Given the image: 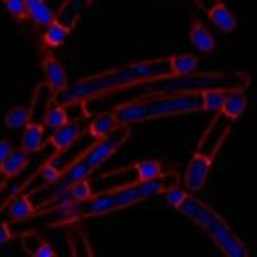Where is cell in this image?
I'll list each match as a JSON object with an SVG mask.
<instances>
[{
  "mask_svg": "<svg viewBox=\"0 0 257 257\" xmlns=\"http://www.w3.org/2000/svg\"><path fill=\"white\" fill-rule=\"evenodd\" d=\"M167 57L145 59L131 62L122 66L105 69L96 74L86 75L68 86L54 101L68 107L75 104H86L131 87L148 86L157 80L170 78Z\"/></svg>",
  "mask_w": 257,
  "mask_h": 257,
  "instance_id": "obj_1",
  "label": "cell"
},
{
  "mask_svg": "<svg viewBox=\"0 0 257 257\" xmlns=\"http://www.w3.org/2000/svg\"><path fill=\"white\" fill-rule=\"evenodd\" d=\"M179 184L181 175L176 170H167L163 176L152 181H133L122 187L108 188L101 193H95L93 197L84 203L66 208L65 217L62 218V221H57L56 224H71L78 223L81 220L99 218L119 211H125L157 196H163L169 188Z\"/></svg>",
  "mask_w": 257,
  "mask_h": 257,
  "instance_id": "obj_2",
  "label": "cell"
},
{
  "mask_svg": "<svg viewBox=\"0 0 257 257\" xmlns=\"http://www.w3.org/2000/svg\"><path fill=\"white\" fill-rule=\"evenodd\" d=\"M120 125H136L158 119H169L202 113L200 93L143 95L142 98L117 104L113 108Z\"/></svg>",
  "mask_w": 257,
  "mask_h": 257,
  "instance_id": "obj_3",
  "label": "cell"
},
{
  "mask_svg": "<svg viewBox=\"0 0 257 257\" xmlns=\"http://www.w3.org/2000/svg\"><path fill=\"white\" fill-rule=\"evenodd\" d=\"M178 212L199 227L223 254L227 257L251 256L248 245L233 232L226 218L193 193H190L185 202L178 208Z\"/></svg>",
  "mask_w": 257,
  "mask_h": 257,
  "instance_id": "obj_4",
  "label": "cell"
},
{
  "mask_svg": "<svg viewBox=\"0 0 257 257\" xmlns=\"http://www.w3.org/2000/svg\"><path fill=\"white\" fill-rule=\"evenodd\" d=\"M251 84L250 74L244 71H211L194 72L184 77H170L157 80L148 84L145 95H167V93H200L203 90H236L247 89Z\"/></svg>",
  "mask_w": 257,
  "mask_h": 257,
  "instance_id": "obj_5",
  "label": "cell"
},
{
  "mask_svg": "<svg viewBox=\"0 0 257 257\" xmlns=\"http://www.w3.org/2000/svg\"><path fill=\"white\" fill-rule=\"evenodd\" d=\"M131 137V126L130 125H120L117 130H114L110 136L95 140L83 154L78 155V158L69 164L65 172H62V176L54 184L56 193L62 191L63 188L69 187L71 184L86 179L90 175H93L102 164H105L113 155H116L123 145Z\"/></svg>",
  "mask_w": 257,
  "mask_h": 257,
  "instance_id": "obj_6",
  "label": "cell"
},
{
  "mask_svg": "<svg viewBox=\"0 0 257 257\" xmlns=\"http://www.w3.org/2000/svg\"><path fill=\"white\" fill-rule=\"evenodd\" d=\"M226 136H223V139L218 140V143L215 145V148L211 152H206V154L194 152V155L190 158L188 166H187L185 173H184V178H182L187 191L196 194V193L202 191L206 187L208 179H209V176L212 173V169H214V163H215V158H217L218 148L221 146Z\"/></svg>",
  "mask_w": 257,
  "mask_h": 257,
  "instance_id": "obj_7",
  "label": "cell"
},
{
  "mask_svg": "<svg viewBox=\"0 0 257 257\" xmlns=\"http://www.w3.org/2000/svg\"><path fill=\"white\" fill-rule=\"evenodd\" d=\"M41 66H42V72L45 77L47 84L50 86L54 99L68 89L69 83H68V74L62 65V62L45 48L44 54H42V60H41Z\"/></svg>",
  "mask_w": 257,
  "mask_h": 257,
  "instance_id": "obj_8",
  "label": "cell"
},
{
  "mask_svg": "<svg viewBox=\"0 0 257 257\" xmlns=\"http://www.w3.org/2000/svg\"><path fill=\"white\" fill-rule=\"evenodd\" d=\"M93 190H92V185H90V181L89 178L86 179H81V181H77L74 184H71L69 187L63 188L62 191L56 193L50 203L53 205L54 209L57 208H69V206H75V205H80V203H84L87 202L89 199L93 197Z\"/></svg>",
  "mask_w": 257,
  "mask_h": 257,
  "instance_id": "obj_9",
  "label": "cell"
},
{
  "mask_svg": "<svg viewBox=\"0 0 257 257\" xmlns=\"http://www.w3.org/2000/svg\"><path fill=\"white\" fill-rule=\"evenodd\" d=\"M84 134V128L80 122L69 120L68 123L53 130V133L48 136L47 143L56 151V152H65L71 146H74Z\"/></svg>",
  "mask_w": 257,
  "mask_h": 257,
  "instance_id": "obj_10",
  "label": "cell"
},
{
  "mask_svg": "<svg viewBox=\"0 0 257 257\" xmlns=\"http://www.w3.org/2000/svg\"><path fill=\"white\" fill-rule=\"evenodd\" d=\"M205 12L211 23L223 33L232 35L238 30V20L223 0H211L208 8H205Z\"/></svg>",
  "mask_w": 257,
  "mask_h": 257,
  "instance_id": "obj_11",
  "label": "cell"
},
{
  "mask_svg": "<svg viewBox=\"0 0 257 257\" xmlns=\"http://www.w3.org/2000/svg\"><path fill=\"white\" fill-rule=\"evenodd\" d=\"M188 39L191 47L202 54H211L217 50V39L212 35V32L208 29V26L202 21L194 18L190 23L188 30Z\"/></svg>",
  "mask_w": 257,
  "mask_h": 257,
  "instance_id": "obj_12",
  "label": "cell"
},
{
  "mask_svg": "<svg viewBox=\"0 0 257 257\" xmlns=\"http://www.w3.org/2000/svg\"><path fill=\"white\" fill-rule=\"evenodd\" d=\"M45 128L47 126L42 122H38L35 119L30 120L23 130L20 148L29 155L38 154L45 145Z\"/></svg>",
  "mask_w": 257,
  "mask_h": 257,
  "instance_id": "obj_13",
  "label": "cell"
},
{
  "mask_svg": "<svg viewBox=\"0 0 257 257\" xmlns=\"http://www.w3.org/2000/svg\"><path fill=\"white\" fill-rule=\"evenodd\" d=\"M125 170L134 172L136 173V181H139V182H146V181L157 179V178L163 176L167 172L166 166L160 160H154V158L140 160L137 163H133V164H130L126 167H122V169H117V170H113V172H125Z\"/></svg>",
  "mask_w": 257,
  "mask_h": 257,
  "instance_id": "obj_14",
  "label": "cell"
},
{
  "mask_svg": "<svg viewBox=\"0 0 257 257\" xmlns=\"http://www.w3.org/2000/svg\"><path fill=\"white\" fill-rule=\"evenodd\" d=\"M248 102L250 99L244 89L229 90L226 93L220 114H223L229 120H236L245 113V110L248 108Z\"/></svg>",
  "mask_w": 257,
  "mask_h": 257,
  "instance_id": "obj_15",
  "label": "cell"
},
{
  "mask_svg": "<svg viewBox=\"0 0 257 257\" xmlns=\"http://www.w3.org/2000/svg\"><path fill=\"white\" fill-rule=\"evenodd\" d=\"M120 126L114 111H102L98 113L90 123L87 125V134L93 139V140H101L107 136H110L114 130H117Z\"/></svg>",
  "mask_w": 257,
  "mask_h": 257,
  "instance_id": "obj_16",
  "label": "cell"
},
{
  "mask_svg": "<svg viewBox=\"0 0 257 257\" xmlns=\"http://www.w3.org/2000/svg\"><path fill=\"white\" fill-rule=\"evenodd\" d=\"M26 11L29 23L42 29L56 20V12L47 0H26Z\"/></svg>",
  "mask_w": 257,
  "mask_h": 257,
  "instance_id": "obj_17",
  "label": "cell"
},
{
  "mask_svg": "<svg viewBox=\"0 0 257 257\" xmlns=\"http://www.w3.org/2000/svg\"><path fill=\"white\" fill-rule=\"evenodd\" d=\"M93 3V0H63L62 6L56 14V20L62 21L63 24L69 26L71 29L75 27L81 14Z\"/></svg>",
  "mask_w": 257,
  "mask_h": 257,
  "instance_id": "obj_18",
  "label": "cell"
},
{
  "mask_svg": "<svg viewBox=\"0 0 257 257\" xmlns=\"http://www.w3.org/2000/svg\"><path fill=\"white\" fill-rule=\"evenodd\" d=\"M36 206L33 205L29 194H18L9 200L6 206V214L12 221H26L36 214Z\"/></svg>",
  "mask_w": 257,
  "mask_h": 257,
  "instance_id": "obj_19",
  "label": "cell"
},
{
  "mask_svg": "<svg viewBox=\"0 0 257 257\" xmlns=\"http://www.w3.org/2000/svg\"><path fill=\"white\" fill-rule=\"evenodd\" d=\"M167 65L172 77H184L197 72L200 60L194 54H173L167 57Z\"/></svg>",
  "mask_w": 257,
  "mask_h": 257,
  "instance_id": "obj_20",
  "label": "cell"
},
{
  "mask_svg": "<svg viewBox=\"0 0 257 257\" xmlns=\"http://www.w3.org/2000/svg\"><path fill=\"white\" fill-rule=\"evenodd\" d=\"M29 163H30V155L27 152H24L21 148L14 149L11 155L0 164V175L5 179H12L20 173H23V170L29 166Z\"/></svg>",
  "mask_w": 257,
  "mask_h": 257,
  "instance_id": "obj_21",
  "label": "cell"
},
{
  "mask_svg": "<svg viewBox=\"0 0 257 257\" xmlns=\"http://www.w3.org/2000/svg\"><path fill=\"white\" fill-rule=\"evenodd\" d=\"M72 29L66 24H63L59 20H54L51 24H48L42 35V44L47 50H54L63 45L66 38L71 35Z\"/></svg>",
  "mask_w": 257,
  "mask_h": 257,
  "instance_id": "obj_22",
  "label": "cell"
},
{
  "mask_svg": "<svg viewBox=\"0 0 257 257\" xmlns=\"http://www.w3.org/2000/svg\"><path fill=\"white\" fill-rule=\"evenodd\" d=\"M33 119L32 116V108L26 105H15L9 108L5 114V126L12 131H21L24 126Z\"/></svg>",
  "mask_w": 257,
  "mask_h": 257,
  "instance_id": "obj_23",
  "label": "cell"
},
{
  "mask_svg": "<svg viewBox=\"0 0 257 257\" xmlns=\"http://www.w3.org/2000/svg\"><path fill=\"white\" fill-rule=\"evenodd\" d=\"M68 105L65 104H56L50 108L45 110L44 116H42V123L50 128V130H56L65 123H68L71 119H69V114H68Z\"/></svg>",
  "mask_w": 257,
  "mask_h": 257,
  "instance_id": "obj_24",
  "label": "cell"
},
{
  "mask_svg": "<svg viewBox=\"0 0 257 257\" xmlns=\"http://www.w3.org/2000/svg\"><path fill=\"white\" fill-rule=\"evenodd\" d=\"M227 90L220 89H211L200 92L202 98V113H220Z\"/></svg>",
  "mask_w": 257,
  "mask_h": 257,
  "instance_id": "obj_25",
  "label": "cell"
},
{
  "mask_svg": "<svg viewBox=\"0 0 257 257\" xmlns=\"http://www.w3.org/2000/svg\"><path fill=\"white\" fill-rule=\"evenodd\" d=\"M8 14L18 23H29L27 11H26V0H2Z\"/></svg>",
  "mask_w": 257,
  "mask_h": 257,
  "instance_id": "obj_26",
  "label": "cell"
},
{
  "mask_svg": "<svg viewBox=\"0 0 257 257\" xmlns=\"http://www.w3.org/2000/svg\"><path fill=\"white\" fill-rule=\"evenodd\" d=\"M188 194H190V191H187L185 188H182L181 184H179V185H175V187L169 188V190L163 194V197H164L166 203H167L170 208H173V209L178 211V208H179V206L185 202V199L188 197Z\"/></svg>",
  "mask_w": 257,
  "mask_h": 257,
  "instance_id": "obj_27",
  "label": "cell"
},
{
  "mask_svg": "<svg viewBox=\"0 0 257 257\" xmlns=\"http://www.w3.org/2000/svg\"><path fill=\"white\" fill-rule=\"evenodd\" d=\"M44 238H41L39 235L33 233V232H27L21 236V248L24 250L26 254L32 257H36L41 245L44 244Z\"/></svg>",
  "mask_w": 257,
  "mask_h": 257,
  "instance_id": "obj_28",
  "label": "cell"
},
{
  "mask_svg": "<svg viewBox=\"0 0 257 257\" xmlns=\"http://www.w3.org/2000/svg\"><path fill=\"white\" fill-rule=\"evenodd\" d=\"M39 173H41L42 181H44L45 184H50V185H54V184L59 181V178L62 176V172H60L56 166H53L51 163L45 164V166L39 170Z\"/></svg>",
  "mask_w": 257,
  "mask_h": 257,
  "instance_id": "obj_29",
  "label": "cell"
},
{
  "mask_svg": "<svg viewBox=\"0 0 257 257\" xmlns=\"http://www.w3.org/2000/svg\"><path fill=\"white\" fill-rule=\"evenodd\" d=\"M15 238L14 232L11 230L9 224L6 221H0V247L6 245L8 242H11Z\"/></svg>",
  "mask_w": 257,
  "mask_h": 257,
  "instance_id": "obj_30",
  "label": "cell"
},
{
  "mask_svg": "<svg viewBox=\"0 0 257 257\" xmlns=\"http://www.w3.org/2000/svg\"><path fill=\"white\" fill-rule=\"evenodd\" d=\"M14 151V146L9 140L6 139H2L0 140V164L11 155V152Z\"/></svg>",
  "mask_w": 257,
  "mask_h": 257,
  "instance_id": "obj_31",
  "label": "cell"
},
{
  "mask_svg": "<svg viewBox=\"0 0 257 257\" xmlns=\"http://www.w3.org/2000/svg\"><path fill=\"white\" fill-rule=\"evenodd\" d=\"M56 254H57V253H56L54 247H53L48 241H44V244L41 245V248H39L36 257H54Z\"/></svg>",
  "mask_w": 257,
  "mask_h": 257,
  "instance_id": "obj_32",
  "label": "cell"
}]
</instances>
